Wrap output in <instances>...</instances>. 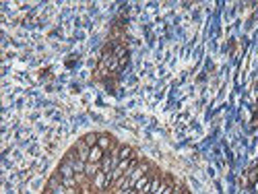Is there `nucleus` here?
Segmentation results:
<instances>
[{
	"instance_id": "f257e3e1",
	"label": "nucleus",
	"mask_w": 258,
	"mask_h": 194,
	"mask_svg": "<svg viewBox=\"0 0 258 194\" xmlns=\"http://www.w3.org/2000/svg\"><path fill=\"white\" fill-rule=\"evenodd\" d=\"M95 140H99L95 134H89V136H85V143H87V145H93V143H95Z\"/></svg>"
},
{
	"instance_id": "f03ea898",
	"label": "nucleus",
	"mask_w": 258,
	"mask_h": 194,
	"mask_svg": "<svg viewBox=\"0 0 258 194\" xmlns=\"http://www.w3.org/2000/svg\"><path fill=\"white\" fill-rule=\"evenodd\" d=\"M99 147H101V149H107V147H109V138H105V136L99 138Z\"/></svg>"
},
{
	"instance_id": "7ed1b4c3",
	"label": "nucleus",
	"mask_w": 258,
	"mask_h": 194,
	"mask_svg": "<svg viewBox=\"0 0 258 194\" xmlns=\"http://www.w3.org/2000/svg\"><path fill=\"white\" fill-rule=\"evenodd\" d=\"M130 153H132V151H130V147H124V149H122V153H120V155H122V159H126V157L130 155Z\"/></svg>"
}]
</instances>
